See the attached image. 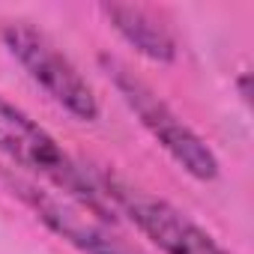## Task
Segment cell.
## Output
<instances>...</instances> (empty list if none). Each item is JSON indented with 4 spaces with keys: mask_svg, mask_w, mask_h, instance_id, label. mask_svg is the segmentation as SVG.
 I'll list each match as a JSON object with an SVG mask.
<instances>
[{
    "mask_svg": "<svg viewBox=\"0 0 254 254\" xmlns=\"http://www.w3.org/2000/svg\"><path fill=\"white\" fill-rule=\"evenodd\" d=\"M99 63L108 72V78L114 81V87L120 90V96L126 99V105H129L135 111V117L144 123V129L171 153V159L183 171H189L194 180H203V183L218 177V159H215V153L189 129V126L129 66L120 63L117 57H108V54H102Z\"/></svg>",
    "mask_w": 254,
    "mask_h": 254,
    "instance_id": "1",
    "label": "cell"
},
{
    "mask_svg": "<svg viewBox=\"0 0 254 254\" xmlns=\"http://www.w3.org/2000/svg\"><path fill=\"white\" fill-rule=\"evenodd\" d=\"M0 153L9 156L21 168L42 174L63 194L102 206L99 186L87 177V171L63 153V147L39 123H33L24 111H18L6 99H0Z\"/></svg>",
    "mask_w": 254,
    "mask_h": 254,
    "instance_id": "2",
    "label": "cell"
},
{
    "mask_svg": "<svg viewBox=\"0 0 254 254\" xmlns=\"http://www.w3.org/2000/svg\"><path fill=\"white\" fill-rule=\"evenodd\" d=\"M3 42L9 54L27 69V75L72 117L90 123L99 117V102L90 90V84L78 75V69L30 24L15 21L3 27Z\"/></svg>",
    "mask_w": 254,
    "mask_h": 254,
    "instance_id": "3",
    "label": "cell"
},
{
    "mask_svg": "<svg viewBox=\"0 0 254 254\" xmlns=\"http://www.w3.org/2000/svg\"><path fill=\"white\" fill-rule=\"evenodd\" d=\"M96 186L102 197L114 200L132 218V224L144 236H150L165 254H227L206 230H200L189 215L174 209L168 200L153 197L141 189H132L120 180H108V177Z\"/></svg>",
    "mask_w": 254,
    "mask_h": 254,
    "instance_id": "4",
    "label": "cell"
},
{
    "mask_svg": "<svg viewBox=\"0 0 254 254\" xmlns=\"http://www.w3.org/2000/svg\"><path fill=\"white\" fill-rule=\"evenodd\" d=\"M12 189L33 206V212L69 245L81 248L84 254H144L132 242H126L114 224H108L105 209L96 203H84L69 194L45 191L33 183L12 180Z\"/></svg>",
    "mask_w": 254,
    "mask_h": 254,
    "instance_id": "5",
    "label": "cell"
},
{
    "mask_svg": "<svg viewBox=\"0 0 254 254\" xmlns=\"http://www.w3.org/2000/svg\"><path fill=\"white\" fill-rule=\"evenodd\" d=\"M102 12L108 15L111 27L129 42L135 51L156 63H171L177 57V42L171 27L150 9L138 3H105Z\"/></svg>",
    "mask_w": 254,
    "mask_h": 254,
    "instance_id": "6",
    "label": "cell"
},
{
    "mask_svg": "<svg viewBox=\"0 0 254 254\" xmlns=\"http://www.w3.org/2000/svg\"><path fill=\"white\" fill-rule=\"evenodd\" d=\"M248 81H251V78H248V72H245V75L239 78V90H242V99H245V102H251V90H248Z\"/></svg>",
    "mask_w": 254,
    "mask_h": 254,
    "instance_id": "7",
    "label": "cell"
}]
</instances>
